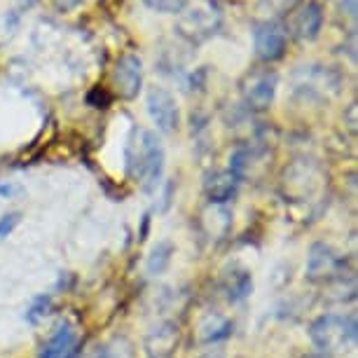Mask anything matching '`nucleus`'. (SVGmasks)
I'll return each mask as SVG.
<instances>
[{"instance_id":"14","label":"nucleus","mask_w":358,"mask_h":358,"mask_svg":"<svg viewBox=\"0 0 358 358\" xmlns=\"http://www.w3.org/2000/svg\"><path fill=\"white\" fill-rule=\"evenodd\" d=\"M258 166H260V171H265L267 152L255 145L239 148V150L232 155V162H229V171L234 173V178L239 180V183L241 180L255 178V176H258Z\"/></svg>"},{"instance_id":"4","label":"nucleus","mask_w":358,"mask_h":358,"mask_svg":"<svg viewBox=\"0 0 358 358\" xmlns=\"http://www.w3.org/2000/svg\"><path fill=\"white\" fill-rule=\"evenodd\" d=\"M342 276H347V258L323 241L312 244L307 255V281L333 283Z\"/></svg>"},{"instance_id":"12","label":"nucleus","mask_w":358,"mask_h":358,"mask_svg":"<svg viewBox=\"0 0 358 358\" xmlns=\"http://www.w3.org/2000/svg\"><path fill=\"white\" fill-rule=\"evenodd\" d=\"M321 29H323V8L319 0H307L293 15V19H290V33L297 40H305V43H312V40L319 38Z\"/></svg>"},{"instance_id":"10","label":"nucleus","mask_w":358,"mask_h":358,"mask_svg":"<svg viewBox=\"0 0 358 358\" xmlns=\"http://www.w3.org/2000/svg\"><path fill=\"white\" fill-rule=\"evenodd\" d=\"M113 85L115 92L120 94V99L131 101L138 96L141 87H143V62L138 54H124L120 57L117 66L113 71Z\"/></svg>"},{"instance_id":"17","label":"nucleus","mask_w":358,"mask_h":358,"mask_svg":"<svg viewBox=\"0 0 358 358\" xmlns=\"http://www.w3.org/2000/svg\"><path fill=\"white\" fill-rule=\"evenodd\" d=\"M234 333V323L232 319H227L225 314L211 312L199 321L197 326V342L199 344H218L222 340H227Z\"/></svg>"},{"instance_id":"11","label":"nucleus","mask_w":358,"mask_h":358,"mask_svg":"<svg viewBox=\"0 0 358 358\" xmlns=\"http://www.w3.org/2000/svg\"><path fill=\"white\" fill-rule=\"evenodd\" d=\"M180 344V326L176 321H159L145 335L143 349L148 358H173Z\"/></svg>"},{"instance_id":"5","label":"nucleus","mask_w":358,"mask_h":358,"mask_svg":"<svg viewBox=\"0 0 358 358\" xmlns=\"http://www.w3.org/2000/svg\"><path fill=\"white\" fill-rule=\"evenodd\" d=\"M276 87H279V76L272 69L251 71L241 80V99H244L248 110L262 113L274 103Z\"/></svg>"},{"instance_id":"3","label":"nucleus","mask_w":358,"mask_h":358,"mask_svg":"<svg viewBox=\"0 0 358 358\" xmlns=\"http://www.w3.org/2000/svg\"><path fill=\"white\" fill-rule=\"evenodd\" d=\"M222 26V10L215 0H187V5L178 12L176 31L190 45L206 43Z\"/></svg>"},{"instance_id":"19","label":"nucleus","mask_w":358,"mask_h":358,"mask_svg":"<svg viewBox=\"0 0 358 358\" xmlns=\"http://www.w3.org/2000/svg\"><path fill=\"white\" fill-rule=\"evenodd\" d=\"M171 255H173L171 241H159V244L150 251V255H148V262H145L148 274L157 276L162 272H166V267L171 265Z\"/></svg>"},{"instance_id":"16","label":"nucleus","mask_w":358,"mask_h":358,"mask_svg":"<svg viewBox=\"0 0 358 358\" xmlns=\"http://www.w3.org/2000/svg\"><path fill=\"white\" fill-rule=\"evenodd\" d=\"M239 180L234 178V173L229 171H211L204 178V194L208 204H227L229 199L236 194Z\"/></svg>"},{"instance_id":"25","label":"nucleus","mask_w":358,"mask_h":358,"mask_svg":"<svg viewBox=\"0 0 358 358\" xmlns=\"http://www.w3.org/2000/svg\"><path fill=\"white\" fill-rule=\"evenodd\" d=\"M199 358H225V351H222V349H213V351H206V354L199 356Z\"/></svg>"},{"instance_id":"26","label":"nucleus","mask_w":358,"mask_h":358,"mask_svg":"<svg viewBox=\"0 0 358 358\" xmlns=\"http://www.w3.org/2000/svg\"><path fill=\"white\" fill-rule=\"evenodd\" d=\"M300 358H330V356H326V354H319V351H316V354H305V356H300Z\"/></svg>"},{"instance_id":"1","label":"nucleus","mask_w":358,"mask_h":358,"mask_svg":"<svg viewBox=\"0 0 358 358\" xmlns=\"http://www.w3.org/2000/svg\"><path fill=\"white\" fill-rule=\"evenodd\" d=\"M127 171L131 178L141 180L148 190L159 183L164 171V148L157 134L148 129H131V136L124 148Z\"/></svg>"},{"instance_id":"18","label":"nucleus","mask_w":358,"mask_h":358,"mask_svg":"<svg viewBox=\"0 0 358 358\" xmlns=\"http://www.w3.org/2000/svg\"><path fill=\"white\" fill-rule=\"evenodd\" d=\"M220 288L229 302H244L253 293V276L246 269H232V272L222 276Z\"/></svg>"},{"instance_id":"15","label":"nucleus","mask_w":358,"mask_h":358,"mask_svg":"<svg viewBox=\"0 0 358 358\" xmlns=\"http://www.w3.org/2000/svg\"><path fill=\"white\" fill-rule=\"evenodd\" d=\"M199 225L204 236H208V239H213V241H220L229 234L232 213H229V208L225 204H208L204 211H201Z\"/></svg>"},{"instance_id":"21","label":"nucleus","mask_w":358,"mask_h":358,"mask_svg":"<svg viewBox=\"0 0 358 358\" xmlns=\"http://www.w3.org/2000/svg\"><path fill=\"white\" fill-rule=\"evenodd\" d=\"M52 312V297L50 295H40L36 297V300L31 302V307H29V312H26V321L29 323H40L45 319V316H50Z\"/></svg>"},{"instance_id":"8","label":"nucleus","mask_w":358,"mask_h":358,"mask_svg":"<svg viewBox=\"0 0 358 358\" xmlns=\"http://www.w3.org/2000/svg\"><path fill=\"white\" fill-rule=\"evenodd\" d=\"M145 106H148V115L155 122L159 131L164 134H173L180 124V108L178 101L169 90L164 87H150L145 96Z\"/></svg>"},{"instance_id":"7","label":"nucleus","mask_w":358,"mask_h":358,"mask_svg":"<svg viewBox=\"0 0 358 358\" xmlns=\"http://www.w3.org/2000/svg\"><path fill=\"white\" fill-rule=\"evenodd\" d=\"M293 87L297 94H302L305 99H323L333 96L340 87V78L326 66H302L300 71H295Z\"/></svg>"},{"instance_id":"2","label":"nucleus","mask_w":358,"mask_h":358,"mask_svg":"<svg viewBox=\"0 0 358 358\" xmlns=\"http://www.w3.org/2000/svg\"><path fill=\"white\" fill-rule=\"evenodd\" d=\"M358 335L356 316L354 314H323L312 321L309 337L312 344L319 349V354L335 356L347 354L354 349Z\"/></svg>"},{"instance_id":"24","label":"nucleus","mask_w":358,"mask_h":358,"mask_svg":"<svg viewBox=\"0 0 358 358\" xmlns=\"http://www.w3.org/2000/svg\"><path fill=\"white\" fill-rule=\"evenodd\" d=\"M19 222H22V213L19 211L5 213L3 218H0V239H5V236H10L12 232H15Z\"/></svg>"},{"instance_id":"13","label":"nucleus","mask_w":358,"mask_h":358,"mask_svg":"<svg viewBox=\"0 0 358 358\" xmlns=\"http://www.w3.org/2000/svg\"><path fill=\"white\" fill-rule=\"evenodd\" d=\"M78 349V328L71 321H62L40 347L38 358H69Z\"/></svg>"},{"instance_id":"9","label":"nucleus","mask_w":358,"mask_h":358,"mask_svg":"<svg viewBox=\"0 0 358 358\" xmlns=\"http://www.w3.org/2000/svg\"><path fill=\"white\" fill-rule=\"evenodd\" d=\"M321 190V178L316 173L314 164H305V162H297L290 169H286L283 176V194L290 201H309L316 197Z\"/></svg>"},{"instance_id":"23","label":"nucleus","mask_w":358,"mask_h":358,"mask_svg":"<svg viewBox=\"0 0 358 358\" xmlns=\"http://www.w3.org/2000/svg\"><path fill=\"white\" fill-rule=\"evenodd\" d=\"M295 0H260L258 3V10L262 12V15H267V17H279L283 15L290 5H293Z\"/></svg>"},{"instance_id":"6","label":"nucleus","mask_w":358,"mask_h":358,"mask_svg":"<svg viewBox=\"0 0 358 358\" xmlns=\"http://www.w3.org/2000/svg\"><path fill=\"white\" fill-rule=\"evenodd\" d=\"M253 45L255 54L260 62L274 64L283 59V54L288 50V31L286 26L274 22V19H265V22L255 24L253 29Z\"/></svg>"},{"instance_id":"20","label":"nucleus","mask_w":358,"mask_h":358,"mask_svg":"<svg viewBox=\"0 0 358 358\" xmlns=\"http://www.w3.org/2000/svg\"><path fill=\"white\" fill-rule=\"evenodd\" d=\"M96 358H136V349H134V342L129 337L120 335V337H113L110 342H106L103 347L99 349Z\"/></svg>"},{"instance_id":"22","label":"nucleus","mask_w":358,"mask_h":358,"mask_svg":"<svg viewBox=\"0 0 358 358\" xmlns=\"http://www.w3.org/2000/svg\"><path fill=\"white\" fill-rule=\"evenodd\" d=\"M143 5L155 12H162V15H176L185 8L187 0H143Z\"/></svg>"}]
</instances>
